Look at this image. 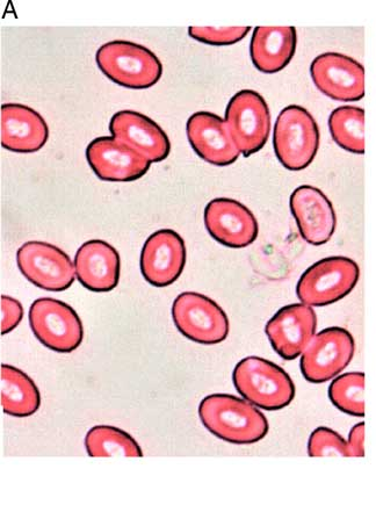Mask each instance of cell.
Listing matches in <instances>:
<instances>
[{"label": "cell", "instance_id": "1", "mask_svg": "<svg viewBox=\"0 0 376 512\" xmlns=\"http://www.w3.org/2000/svg\"><path fill=\"white\" fill-rule=\"evenodd\" d=\"M199 416L209 432L231 444H255L269 432L266 417L252 403L233 395L207 396L200 403Z\"/></svg>", "mask_w": 376, "mask_h": 512}, {"label": "cell", "instance_id": "2", "mask_svg": "<svg viewBox=\"0 0 376 512\" xmlns=\"http://www.w3.org/2000/svg\"><path fill=\"white\" fill-rule=\"evenodd\" d=\"M97 66L101 72L124 88L146 90L163 75L157 56L146 47L128 41H112L98 49Z\"/></svg>", "mask_w": 376, "mask_h": 512}, {"label": "cell", "instance_id": "3", "mask_svg": "<svg viewBox=\"0 0 376 512\" xmlns=\"http://www.w3.org/2000/svg\"><path fill=\"white\" fill-rule=\"evenodd\" d=\"M233 381L245 400L265 410L285 408L295 398L292 379L281 367L263 358L242 359L235 367Z\"/></svg>", "mask_w": 376, "mask_h": 512}, {"label": "cell", "instance_id": "4", "mask_svg": "<svg viewBox=\"0 0 376 512\" xmlns=\"http://www.w3.org/2000/svg\"><path fill=\"white\" fill-rule=\"evenodd\" d=\"M273 146L286 169L301 171L309 167L320 147V129L313 115L301 106L284 108L274 127Z\"/></svg>", "mask_w": 376, "mask_h": 512}, {"label": "cell", "instance_id": "5", "mask_svg": "<svg viewBox=\"0 0 376 512\" xmlns=\"http://www.w3.org/2000/svg\"><path fill=\"white\" fill-rule=\"evenodd\" d=\"M359 277V266L352 259L324 258L302 274L296 294L302 304L310 307L332 305L353 291Z\"/></svg>", "mask_w": 376, "mask_h": 512}, {"label": "cell", "instance_id": "6", "mask_svg": "<svg viewBox=\"0 0 376 512\" xmlns=\"http://www.w3.org/2000/svg\"><path fill=\"white\" fill-rule=\"evenodd\" d=\"M226 124L245 157L262 150L271 132V114L265 99L256 91L242 90L230 99Z\"/></svg>", "mask_w": 376, "mask_h": 512}, {"label": "cell", "instance_id": "7", "mask_svg": "<svg viewBox=\"0 0 376 512\" xmlns=\"http://www.w3.org/2000/svg\"><path fill=\"white\" fill-rule=\"evenodd\" d=\"M172 317L177 329L188 340L219 344L229 334V320L223 309L205 295L185 292L173 302Z\"/></svg>", "mask_w": 376, "mask_h": 512}, {"label": "cell", "instance_id": "8", "mask_svg": "<svg viewBox=\"0 0 376 512\" xmlns=\"http://www.w3.org/2000/svg\"><path fill=\"white\" fill-rule=\"evenodd\" d=\"M30 324L35 337L50 350L69 353L82 344V321L74 309L60 300L42 298L34 301Z\"/></svg>", "mask_w": 376, "mask_h": 512}, {"label": "cell", "instance_id": "9", "mask_svg": "<svg viewBox=\"0 0 376 512\" xmlns=\"http://www.w3.org/2000/svg\"><path fill=\"white\" fill-rule=\"evenodd\" d=\"M356 344L349 331L328 328L313 337L301 358L303 377L313 384H323L338 376L351 363Z\"/></svg>", "mask_w": 376, "mask_h": 512}, {"label": "cell", "instance_id": "10", "mask_svg": "<svg viewBox=\"0 0 376 512\" xmlns=\"http://www.w3.org/2000/svg\"><path fill=\"white\" fill-rule=\"evenodd\" d=\"M18 268L25 278L42 290L62 292L74 284L75 266L55 245L46 242H27L18 250Z\"/></svg>", "mask_w": 376, "mask_h": 512}, {"label": "cell", "instance_id": "11", "mask_svg": "<svg viewBox=\"0 0 376 512\" xmlns=\"http://www.w3.org/2000/svg\"><path fill=\"white\" fill-rule=\"evenodd\" d=\"M310 74L316 88L337 102H358L365 96V69L350 56L339 53L317 56Z\"/></svg>", "mask_w": 376, "mask_h": 512}, {"label": "cell", "instance_id": "12", "mask_svg": "<svg viewBox=\"0 0 376 512\" xmlns=\"http://www.w3.org/2000/svg\"><path fill=\"white\" fill-rule=\"evenodd\" d=\"M94 173L105 182H134L150 169L151 162L113 136L98 137L86 149Z\"/></svg>", "mask_w": 376, "mask_h": 512}, {"label": "cell", "instance_id": "13", "mask_svg": "<svg viewBox=\"0 0 376 512\" xmlns=\"http://www.w3.org/2000/svg\"><path fill=\"white\" fill-rule=\"evenodd\" d=\"M186 263V247L182 236L162 229L143 245L141 271L144 279L155 287L170 286L182 276Z\"/></svg>", "mask_w": 376, "mask_h": 512}, {"label": "cell", "instance_id": "14", "mask_svg": "<svg viewBox=\"0 0 376 512\" xmlns=\"http://www.w3.org/2000/svg\"><path fill=\"white\" fill-rule=\"evenodd\" d=\"M205 226L209 235L224 247H249L258 236V222L249 208L227 198L214 199L205 209Z\"/></svg>", "mask_w": 376, "mask_h": 512}, {"label": "cell", "instance_id": "15", "mask_svg": "<svg viewBox=\"0 0 376 512\" xmlns=\"http://www.w3.org/2000/svg\"><path fill=\"white\" fill-rule=\"evenodd\" d=\"M316 327L314 309L300 304L281 308L267 323L265 331L278 355L293 360L305 352L312 342Z\"/></svg>", "mask_w": 376, "mask_h": 512}, {"label": "cell", "instance_id": "16", "mask_svg": "<svg viewBox=\"0 0 376 512\" xmlns=\"http://www.w3.org/2000/svg\"><path fill=\"white\" fill-rule=\"evenodd\" d=\"M188 141L202 160L218 167H227L238 160L241 153L226 121L209 112H198L187 121Z\"/></svg>", "mask_w": 376, "mask_h": 512}, {"label": "cell", "instance_id": "17", "mask_svg": "<svg viewBox=\"0 0 376 512\" xmlns=\"http://www.w3.org/2000/svg\"><path fill=\"white\" fill-rule=\"evenodd\" d=\"M291 211L300 233L308 243L323 245L335 234L337 218L334 206L325 194L313 186H300L291 197Z\"/></svg>", "mask_w": 376, "mask_h": 512}, {"label": "cell", "instance_id": "18", "mask_svg": "<svg viewBox=\"0 0 376 512\" xmlns=\"http://www.w3.org/2000/svg\"><path fill=\"white\" fill-rule=\"evenodd\" d=\"M110 131L115 139L127 144L151 163L168 158L171 144L168 135L155 121L134 111H121L113 115Z\"/></svg>", "mask_w": 376, "mask_h": 512}, {"label": "cell", "instance_id": "19", "mask_svg": "<svg viewBox=\"0 0 376 512\" xmlns=\"http://www.w3.org/2000/svg\"><path fill=\"white\" fill-rule=\"evenodd\" d=\"M75 269L79 283L89 291L111 292L119 284L120 256L111 244L92 240L78 249Z\"/></svg>", "mask_w": 376, "mask_h": 512}, {"label": "cell", "instance_id": "20", "mask_svg": "<svg viewBox=\"0 0 376 512\" xmlns=\"http://www.w3.org/2000/svg\"><path fill=\"white\" fill-rule=\"evenodd\" d=\"M49 129L33 108L20 104L2 106V146L19 154H31L45 146Z\"/></svg>", "mask_w": 376, "mask_h": 512}, {"label": "cell", "instance_id": "21", "mask_svg": "<svg viewBox=\"0 0 376 512\" xmlns=\"http://www.w3.org/2000/svg\"><path fill=\"white\" fill-rule=\"evenodd\" d=\"M296 50L294 27H257L250 43L253 66L264 74H276L292 61Z\"/></svg>", "mask_w": 376, "mask_h": 512}, {"label": "cell", "instance_id": "22", "mask_svg": "<svg viewBox=\"0 0 376 512\" xmlns=\"http://www.w3.org/2000/svg\"><path fill=\"white\" fill-rule=\"evenodd\" d=\"M41 396L33 380L23 371L2 365V408L6 415L32 416L39 410Z\"/></svg>", "mask_w": 376, "mask_h": 512}, {"label": "cell", "instance_id": "23", "mask_svg": "<svg viewBox=\"0 0 376 512\" xmlns=\"http://www.w3.org/2000/svg\"><path fill=\"white\" fill-rule=\"evenodd\" d=\"M329 128L339 147L352 154H365V111L354 106H341L331 113Z\"/></svg>", "mask_w": 376, "mask_h": 512}, {"label": "cell", "instance_id": "24", "mask_svg": "<svg viewBox=\"0 0 376 512\" xmlns=\"http://www.w3.org/2000/svg\"><path fill=\"white\" fill-rule=\"evenodd\" d=\"M86 451L90 457H142L139 444L132 436L110 425L92 428L85 438Z\"/></svg>", "mask_w": 376, "mask_h": 512}, {"label": "cell", "instance_id": "25", "mask_svg": "<svg viewBox=\"0 0 376 512\" xmlns=\"http://www.w3.org/2000/svg\"><path fill=\"white\" fill-rule=\"evenodd\" d=\"M365 374L350 372L332 381L329 398L343 413L356 417L365 416Z\"/></svg>", "mask_w": 376, "mask_h": 512}, {"label": "cell", "instance_id": "26", "mask_svg": "<svg viewBox=\"0 0 376 512\" xmlns=\"http://www.w3.org/2000/svg\"><path fill=\"white\" fill-rule=\"evenodd\" d=\"M310 457H353L349 442L329 428H318L309 438Z\"/></svg>", "mask_w": 376, "mask_h": 512}, {"label": "cell", "instance_id": "27", "mask_svg": "<svg viewBox=\"0 0 376 512\" xmlns=\"http://www.w3.org/2000/svg\"><path fill=\"white\" fill-rule=\"evenodd\" d=\"M251 27H190L191 38L206 45L230 46L242 41L249 34Z\"/></svg>", "mask_w": 376, "mask_h": 512}, {"label": "cell", "instance_id": "28", "mask_svg": "<svg viewBox=\"0 0 376 512\" xmlns=\"http://www.w3.org/2000/svg\"><path fill=\"white\" fill-rule=\"evenodd\" d=\"M24 308L20 302L7 295L2 297V335L9 334L23 320Z\"/></svg>", "mask_w": 376, "mask_h": 512}, {"label": "cell", "instance_id": "29", "mask_svg": "<svg viewBox=\"0 0 376 512\" xmlns=\"http://www.w3.org/2000/svg\"><path fill=\"white\" fill-rule=\"evenodd\" d=\"M365 423H359L350 432L349 444L353 457L363 458L365 457Z\"/></svg>", "mask_w": 376, "mask_h": 512}]
</instances>
